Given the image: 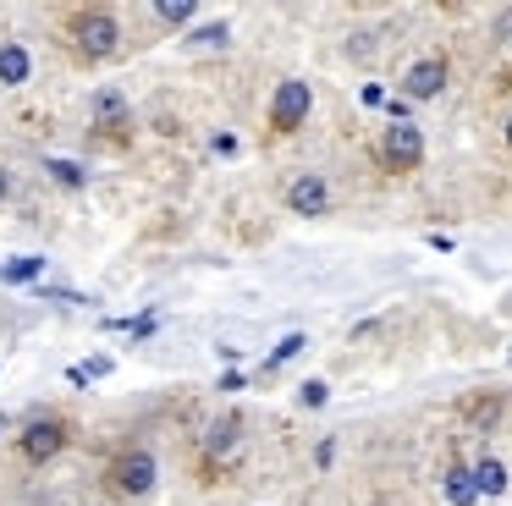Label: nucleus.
I'll list each match as a JSON object with an SVG mask.
<instances>
[{
	"label": "nucleus",
	"instance_id": "15",
	"mask_svg": "<svg viewBox=\"0 0 512 506\" xmlns=\"http://www.w3.org/2000/svg\"><path fill=\"white\" fill-rule=\"evenodd\" d=\"M160 22H171V28H188L193 17H199V6H193V0H160Z\"/></svg>",
	"mask_w": 512,
	"mask_h": 506
},
{
	"label": "nucleus",
	"instance_id": "6",
	"mask_svg": "<svg viewBox=\"0 0 512 506\" xmlns=\"http://www.w3.org/2000/svg\"><path fill=\"white\" fill-rule=\"evenodd\" d=\"M155 473L160 468H155L149 451H127V457L111 468V479H116V490H122V495H149V490H155Z\"/></svg>",
	"mask_w": 512,
	"mask_h": 506
},
{
	"label": "nucleus",
	"instance_id": "18",
	"mask_svg": "<svg viewBox=\"0 0 512 506\" xmlns=\"http://www.w3.org/2000/svg\"><path fill=\"white\" fill-rule=\"evenodd\" d=\"M226 39H232V28H226V22H210V28H193L188 33V44H199V50H221Z\"/></svg>",
	"mask_w": 512,
	"mask_h": 506
},
{
	"label": "nucleus",
	"instance_id": "17",
	"mask_svg": "<svg viewBox=\"0 0 512 506\" xmlns=\"http://www.w3.org/2000/svg\"><path fill=\"white\" fill-rule=\"evenodd\" d=\"M303 347H309V336H303V330H292V336H281V341H276V352H270V358H265V369H276V363L298 358Z\"/></svg>",
	"mask_w": 512,
	"mask_h": 506
},
{
	"label": "nucleus",
	"instance_id": "2",
	"mask_svg": "<svg viewBox=\"0 0 512 506\" xmlns=\"http://www.w3.org/2000/svg\"><path fill=\"white\" fill-rule=\"evenodd\" d=\"M309 110H314V88L303 83V77L276 83V94H270V127L276 132H298L303 121H309Z\"/></svg>",
	"mask_w": 512,
	"mask_h": 506
},
{
	"label": "nucleus",
	"instance_id": "5",
	"mask_svg": "<svg viewBox=\"0 0 512 506\" xmlns=\"http://www.w3.org/2000/svg\"><path fill=\"white\" fill-rule=\"evenodd\" d=\"M287 209H292V215H325V209H331V187H325V176H320V171L292 176V187H287Z\"/></svg>",
	"mask_w": 512,
	"mask_h": 506
},
{
	"label": "nucleus",
	"instance_id": "12",
	"mask_svg": "<svg viewBox=\"0 0 512 506\" xmlns=\"http://www.w3.org/2000/svg\"><path fill=\"white\" fill-rule=\"evenodd\" d=\"M89 116H94V127H122L127 121V94L122 88H100L94 105H89Z\"/></svg>",
	"mask_w": 512,
	"mask_h": 506
},
{
	"label": "nucleus",
	"instance_id": "4",
	"mask_svg": "<svg viewBox=\"0 0 512 506\" xmlns=\"http://www.w3.org/2000/svg\"><path fill=\"white\" fill-rule=\"evenodd\" d=\"M446 77H452V61L446 55H424V61H413L402 72V99H435L446 88Z\"/></svg>",
	"mask_w": 512,
	"mask_h": 506
},
{
	"label": "nucleus",
	"instance_id": "19",
	"mask_svg": "<svg viewBox=\"0 0 512 506\" xmlns=\"http://www.w3.org/2000/svg\"><path fill=\"white\" fill-rule=\"evenodd\" d=\"M298 402L303 407H325V402H331V385H325V380H303L298 385Z\"/></svg>",
	"mask_w": 512,
	"mask_h": 506
},
{
	"label": "nucleus",
	"instance_id": "3",
	"mask_svg": "<svg viewBox=\"0 0 512 506\" xmlns=\"http://www.w3.org/2000/svg\"><path fill=\"white\" fill-rule=\"evenodd\" d=\"M72 33H78V50H83V55H94V61H100V55H111V50H116V39H122L116 17H111V11H100V6L83 11Z\"/></svg>",
	"mask_w": 512,
	"mask_h": 506
},
{
	"label": "nucleus",
	"instance_id": "8",
	"mask_svg": "<svg viewBox=\"0 0 512 506\" xmlns=\"http://www.w3.org/2000/svg\"><path fill=\"white\" fill-rule=\"evenodd\" d=\"M61 446H67V424H61V418H34V424L23 429V451H28L34 462L56 457Z\"/></svg>",
	"mask_w": 512,
	"mask_h": 506
},
{
	"label": "nucleus",
	"instance_id": "13",
	"mask_svg": "<svg viewBox=\"0 0 512 506\" xmlns=\"http://www.w3.org/2000/svg\"><path fill=\"white\" fill-rule=\"evenodd\" d=\"M474 484H479V495H501V490H507V468H501V457H479L474 462Z\"/></svg>",
	"mask_w": 512,
	"mask_h": 506
},
{
	"label": "nucleus",
	"instance_id": "16",
	"mask_svg": "<svg viewBox=\"0 0 512 506\" xmlns=\"http://www.w3.org/2000/svg\"><path fill=\"white\" fill-rule=\"evenodd\" d=\"M45 171L56 176L61 187H83V182H89V171H83L78 160H45Z\"/></svg>",
	"mask_w": 512,
	"mask_h": 506
},
{
	"label": "nucleus",
	"instance_id": "10",
	"mask_svg": "<svg viewBox=\"0 0 512 506\" xmlns=\"http://www.w3.org/2000/svg\"><path fill=\"white\" fill-rule=\"evenodd\" d=\"M441 495L452 506H474L479 501V484H474V468H463V462H452V468L441 473Z\"/></svg>",
	"mask_w": 512,
	"mask_h": 506
},
{
	"label": "nucleus",
	"instance_id": "14",
	"mask_svg": "<svg viewBox=\"0 0 512 506\" xmlns=\"http://www.w3.org/2000/svg\"><path fill=\"white\" fill-rule=\"evenodd\" d=\"M39 270H45V259H39V253H23V259L0 264V281H34Z\"/></svg>",
	"mask_w": 512,
	"mask_h": 506
},
{
	"label": "nucleus",
	"instance_id": "1",
	"mask_svg": "<svg viewBox=\"0 0 512 506\" xmlns=\"http://www.w3.org/2000/svg\"><path fill=\"white\" fill-rule=\"evenodd\" d=\"M380 165L386 171H419L424 165V132L413 121H391L380 132Z\"/></svg>",
	"mask_w": 512,
	"mask_h": 506
},
{
	"label": "nucleus",
	"instance_id": "11",
	"mask_svg": "<svg viewBox=\"0 0 512 506\" xmlns=\"http://www.w3.org/2000/svg\"><path fill=\"white\" fill-rule=\"evenodd\" d=\"M28 72H34V55H28L23 44H0V83H6V88H23Z\"/></svg>",
	"mask_w": 512,
	"mask_h": 506
},
{
	"label": "nucleus",
	"instance_id": "7",
	"mask_svg": "<svg viewBox=\"0 0 512 506\" xmlns=\"http://www.w3.org/2000/svg\"><path fill=\"white\" fill-rule=\"evenodd\" d=\"M501 413H507V391H474L463 402V424L474 429V435H490V429L501 424Z\"/></svg>",
	"mask_w": 512,
	"mask_h": 506
},
{
	"label": "nucleus",
	"instance_id": "9",
	"mask_svg": "<svg viewBox=\"0 0 512 506\" xmlns=\"http://www.w3.org/2000/svg\"><path fill=\"white\" fill-rule=\"evenodd\" d=\"M237 440H243V418L237 413H221L210 429H204V451H210V457H232Z\"/></svg>",
	"mask_w": 512,
	"mask_h": 506
},
{
	"label": "nucleus",
	"instance_id": "20",
	"mask_svg": "<svg viewBox=\"0 0 512 506\" xmlns=\"http://www.w3.org/2000/svg\"><path fill=\"white\" fill-rule=\"evenodd\" d=\"M6 193H12V176L0 171V204H6Z\"/></svg>",
	"mask_w": 512,
	"mask_h": 506
},
{
	"label": "nucleus",
	"instance_id": "21",
	"mask_svg": "<svg viewBox=\"0 0 512 506\" xmlns=\"http://www.w3.org/2000/svg\"><path fill=\"white\" fill-rule=\"evenodd\" d=\"M507 149H512V116H507Z\"/></svg>",
	"mask_w": 512,
	"mask_h": 506
}]
</instances>
